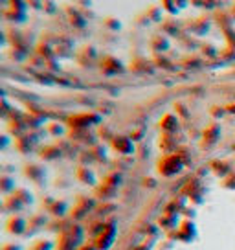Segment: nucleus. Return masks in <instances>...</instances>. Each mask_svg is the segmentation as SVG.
Here are the masks:
<instances>
[{
  "mask_svg": "<svg viewBox=\"0 0 235 250\" xmlns=\"http://www.w3.org/2000/svg\"><path fill=\"white\" fill-rule=\"evenodd\" d=\"M24 175L29 178V180H33L37 184H43V180H44L46 176V169L41 164H28L24 167Z\"/></svg>",
  "mask_w": 235,
  "mask_h": 250,
  "instance_id": "1",
  "label": "nucleus"
},
{
  "mask_svg": "<svg viewBox=\"0 0 235 250\" xmlns=\"http://www.w3.org/2000/svg\"><path fill=\"white\" fill-rule=\"evenodd\" d=\"M6 228H8L9 234L20 235V234H24V232H26L28 224H26V221H24L22 217L15 215V217H9V219H8V224H6Z\"/></svg>",
  "mask_w": 235,
  "mask_h": 250,
  "instance_id": "2",
  "label": "nucleus"
},
{
  "mask_svg": "<svg viewBox=\"0 0 235 250\" xmlns=\"http://www.w3.org/2000/svg\"><path fill=\"white\" fill-rule=\"evenodd\" d=\"M2 250H20V247L11 243V245H4V247H2Z\"/></svg>",
  "mask_w": 235,
  "mask_h": 250,
  "instance_id": "12",
  "label": "nucleus"
},
{
  "mask_svg": "<svg viewBox=\"0 0 235 250\" xmlns=\"http://www.w3.org/2000/svg\"><path fill=\"white\" fill-rule=\"evenodd\" d=\"M43 10H44L46 13H54V11H55L54 2H52V0H46V2H44V6H43Z\"/></svg>",
  "mask_w": 235,
  "mask_h": 250,
  "instance_id": "11",
  "label": "nucleus"
},
{
  "mask_svg": "<svg viewBox=\"0 0 235 250\" xmlns=\"http://www.w3.org/2000/svg\"><path fill=\"white\" fill-rule=\"evenodd\" d=\"M105 26H107V28L109 29H119L121 28V22H119V20L118 19H105Z\"/></svg>",
  "mask_w": 235,
  "mask_h": 250,
  "instance_id": "8",
  "label": "nucleus"
},
{
  "mask_svg": "<svg viewBox=\"0 0 235 250\" xmlns=\"http://www.w3.org/2000/svg\"><path fill=\"white\" fill-rule=\"evenodd\" d=\"M77 178L81 180V182H85V184H94L96 182V176H94V171L92 169H88L87 166H81L77 167Z\"/></svg>",
  "mask_w": 235,
  "mask_h": 250,
  "instance_id": "3",
  "label": "nucleus"
},
{
  "mask_svg": "<svg viewBox=\"0 0 235 250\" xmlns=\"http://www.w3.org/2000/svg\"><path fill=\"white\" fill-rule=\"evenodd\" d=\"M44 2H46V0H26L28 6H31V8H35V10H43Z\"/></svg>",
  "mask_w": 235,
  "mask_h": 250,
  "instance_id": "9",
  "label": "nucleus"
},
{
  "mask_svg": "<svg viewBox=\"0 0 235 250\" xmlns=\"http://www.w3.org/2000/svg\"><path fill=\"white\" fill-rule=\"evenodd\" d=\"M0 6H11V0H0Z\"/></svg>",
  "mask_w": 235,
  "mask_h": 250,
  "instance_id": "13",
  "label": "nucleus"
},
{
  "mask_svg": "<svg viewBox=\"0 0 235 250\" xmlns=\"http://www.w3.org/2000/svg\"><path fill=\"white\" fill-rule=\"evenodd\" d=\"M13 191H15V180H13V176L0 175V193L11 195Z\"/></svg>",
  "mask_w": 235,
  "mask_h": 250,
  "instance_id": "4",
  "label": "nucleus"
},
{
  "mask_svg": "<svg viewBox=\"0 0 235 250\" xmlns=\"http://www.w3.org/2000/svg\"><path fill=\"white\" fill-rule=\"evenodd\" d=\"M2 15H4V13H2V11H0V17H2Z\"/></svg>",
  "mask_w": 235,
  "mask_h": 250,
  "instance_id": "14",
  "label": "nucleus"
},
{
  "mask_svg": "<svg viewBox=\"0 0 235 250\" xmlns=\"http://www.w3.org/2000/svg\"><path fill=\"white\" fill-rule=\"evenodd\" d=\"M112 147L116 149V151H119V153H131L132 146H131L129 138H125V136H116L114 142H112Z\"/></svg>",
  "mask_w": 235,
  "mask_h": 250,
  "instance_id": "5",
  "label": "nucleus"
},
{
  "mask_svg": "<svg viewBox=\"0 0 235 250\" xmlns=\"http://www.w3.org/2000/svg\"><path fill=\"white\" fill-rule=\"evenodd\" d=\"M9 144H11V140H9L8 134H0V151L9 147Z\"/></svg>",
  "mask_w": 235,
  "mask_h": 250,
  "instance_id": "10",
  "label": "nucleus"
},
{
  "mask_svg": "<svg viewBox=\"0 0 235 250\" xmlns=\"http://www.w3.org/2000/svg\"><path fill=\"white\" fill-rule=\"evenodd\" d=\"M4 19L13 20V22H24V20H26V11L13 10V8H9V10L4 11Z\"/></svg>",
  "mask_w": 235,
  "mask_h": 250,
  "instance_id": "6",
  "label": "nucleus"
},
{
  "mask_svg": "<svg viewBox=\"0 0 235 250\" xmlns=\"http://www.w3.org/2000/svg\"><path fill=\"white\" fill-rule=\"evenodd\" d=\"M48 131H50V132H52V134H63L64 132V127L63 125H61V123H50V125H48Z\"/></svg>",
  "mask_w": 235,
  "mask_h": 250,
  "instance_id": "7",
  "label": "nucleus"
}]
</instances>
